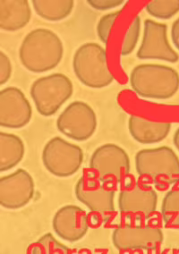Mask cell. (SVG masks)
<instances>
[{
    "mask_svg": "<svg viewBox=\"0 0 179 254\" xmlns=\"http://www.w3.org/2000/svg\"><path fill=\"white\" fill-rule=\"evenodd\" d=\"M145 9L155 18L170 20L179 13V0H154L148 3Z\"/></svg>",
    "mask_w": 179,
    "mask_h": 254,
    "instance_id": "cell-21",
    "label": "cell"
},
{
    "mask_svg": "<svg viewBox=\"0 0 179 254\" xmlns=\"http://www.w3.org/2000/svg\"><path fill=\"white\" fill-rule=\"evenodd\" d=\"M164 240L163 232L151 226H121L112 234L113 245L119 251H153Z\"/></svg>",
    "mask_w": 179,
    "mask_h": 254,
    "instance_id": "cell-13",
    "label": "cell"
},
{
    "mask_svg": "<svg viewBox=\"0 0 179 254\" xmlns=\"http://www.w3.org/2000/svg\"><path fill=\"white\" fill-rule=\"evenodd\" d=\"M89 168L100 181L107 185L119 184L130 173V159L120 146L107 143L94 150Z\"/></svg>",
    "mask_w": 179,
    "mask_h": 254,
    "instance_id": "cell-6",
    "label": "cell"
},
{
    "mask_svg": "<svg viewBox=\"0 0 179 254\" xmlns=\"http://www.w3.org/2000/svg\"><path fill=\"white\" fill-rule=\"evenodd\" d=\"M77 200L85 205L93 213L110 219L115 212V190L97 177L83 175L74 187Z\"/></svg>",
    "mask_w": 179,
    "mask_h": 254,
    "instance_id": "cell-9",
    "label": "cell"
},
{
    "mask_svg": "<svg viewBox=\"0 0 179 254\" xmlns=\"http://www.w3.org/2000/svg\"><path fill=\"white\" fill-rule=\"evenodd\" d=\"M52 227L56 235L62 240L75 243L87 234L89 217L79 206L65 205L56 212Z\"/></svg>",
    "mask_w": 179,
    "mask_h": 254,
    "instance_id": "cell-15",
    "label": "cell"
},
{
    "mask_svg": "<svg viewBox=\"0 0 179 254\" xmlns=\"http://www.w3.org/2000/svg\"><path fill=\"white\" fill-rule=\"evenodd\" d=\"M88 4L94 9L99 11L113 9L118 6L123 5V0H88Z\"/></svg>",
    "mask_w": 179,
    "mask_h": 254,
    "instance_id": "cell-26",
    "label": "cell"
},
{
    "mask_svg": "<svg viewBox=\"0 0 179 254\" xmlns=\"http://www.w3.org/2000/svg\"><path fill=\"white\" fill-rule=\"evenodd\" d=\"M32 18L27 0L0 1V28L6 32H16L25 27Z\"/></svg>",
    "mask_w": 179,
    "mask_h": 254,
    "instance_id": "cell-17",
    "label": "cell"
},
{
    "mask_svg": "<svg viewBox=\"0 0 179 254\" xmlns=\"http://www.w3.org/2000/svg\"><path fill=\"white\" fill-rule=\"evenodd\" d=\"M161 217L167 227L179 228V188L168 191L163 198Z\"/></svg>",
    "mask_w": 179,
    "mask_h": 254,
    "instance_id": "cell-20",
    "label": "cell"
},
{
    "mask_svg": "<svg viewBox=\"0 0 179 254\" xmlns=\"http://www.w3.org/2000/svg\"><path fill=\"white\" fill-rule=\"evenodd\" d=\"M158 194L152 187L135 183L125 186L119 195L121 214L133 218H148L156 211Z\"/></svg>",
    "mask_w": 179,
    "mask_h": 254,
    "instance_id": "cell-11",
    "label": "cell"
},
{
    "mask_svg": "<svg viewBox=\"0 0 179 254\" xmlns=\"http://www.w3.org/2000/svg\"><path fill=\"white\" fill-rule=\"evenodd\" d=\"M73 92V82L65 74L60 73L38 78L30 90L38 113L43 117L55 115L72 97Z\"/></svg>",
    "mask_w": 179,
    "mask_h": 254,
    "instance_id": "cell-5",
    "label": "cell"
},
{
    "mask_svg": "<svg viewBox=\"0 0 179 254\" xmlns=\"http://www.w3.org/2000/svg\"><path fill=\"white\" fill-rule=\"evenodd\" d=\"M32 117V106L23 91L6 87L0 91V126L9 129L26 127Z\"/></svg>",
    "mask_w": 179,
    "mask_h": 254,
    "instance_id": "cell-14",
    "label": "cell"
},
{
    "mask_svg": "<svg viewBox=\"0 0 179 254\" xmlns=\"http://www.w3.org/2000/svg\"><path fill=\"white\" fill-rule=\"evenodd\" d=\"M64 56V45L56 32L37 28L24 37L19 49V59L28 71L41 73L60 64Z\"/></svg>",
    "mask_w": 179,
    "mask_h": 254,
    "instance_id": "cell-1",
    "label": "cell"
},
{
    "mask_svg": "<svg viewBox=\"0 0 179 254\" xmlns=\"http://www.w3.org/2000/svg\"><path fill=\"white\" fill-rule=\"evenodd\" d=\"M129 82L138 96L147 100H169L179 91V73L160 64H142L132 70Z\"/></svg>",
    "mask_w": 179,
    "mask_h": 254,
    "instance_id": "cell-2",
    "label": "cell"
},
{
    "mask_svg": "<svg viewBox=\"0 0 179 254\" xmlns=\"http://www.w3.org/2000/svg\"><path fill=\"white\" fill-rule=\"evenodd\" d=\"M120 14H121V11L119 10V11L105 14L99 20L97 24V34H98V38L102 43L108 44L110 42L112 28L118 18L119 17Z\"/></svg>",
    "mask_w": 179,
    "mask_h": 254,
    "instance_id": "cell-24",
    "label": "cell"
},
{
    "mask_svg": "<svg viewBox=\"0 0 179 254\" xmlns=\"http://www.w3.org/2000/svg\"><path fill=\"white\" fill-rule=\"evenodd\" d=\"M173 141H174V145L179 151V127L176 130L173 136Z\"/></svg>",
    "mask_w": 179,
    "mask_h": 254,
    "instance_id": "cell-28",
    "label": "cell"
},
{
    "mask_svg": "<svg viewBox=\"0 0 179 254\" xmlns=\"http://www.w3.org/2000/svg\"><path fill=\"white\" fill-rule=\"evenodd\" d=\"M73 69L79 81L90 88H105L114 81L107 50L95 42L79 47L74 55Z\"/></svg>",
    "mask_w": 179,
    "mask_h": 254,
    "instance_id": "cell-3",
    "label": "cell"
},
{
    "mask_svg": "<svg viewBox=\"0 0 179 254\" xmlns=\"http://www.w3.org/2000/svg\"><path fill=\"white\" fill-rule=\"evenodd\" d=\"M171 40L174 44L175 48L179 50V17L175 20L171 27Z\"/></svg>",
    "mask_w": 179,
    "mask_h": 254,
    "instance_id": "cell-27",
    "label": "cell"
},
{
    "mask_svg": "<svg viewBox=\"0 0 179 254\" xmlns=\"http://www.w3.org/2000/svg\"><path fill=\"white\" fill-rule=\"evenodd\" d=\"M35 191L31 174L19 168L0 179V204L6 209H22L32 200Z\"/></svg>",
    "mask_w": 179,
    "mask_h": 254,
    "instance_id": "cell-12",
    "label": "cell"
},
{
    "mask_svg": "<svg viewBox=\"0 0 179 254\" xmlns=\"http://www.w3.org/2000/svg\"><path fill=\"white\" fill-rule=\"evenodd\" d=\"M32 7L36 14L50 22H60L72 14L74 2L72 0L62 1H32Z\"/></svg>",
    "mask_w": 179,
    "mask_h": 254,
    "instance_id": "cell-19",
    "label": "cell"
},
{
    "mask_svg": "<svg viewBox=\"0 0 179 254\" xmlns=\"http://www.w3.org/2000/svg\"><path fill=\"white\" fill-rule=\"evenodd\" d=\"M136 56L142 60L156 59L173 64L179 62V55L172 49L168 39V25L146 19L142 42Z\"/></svg>",
    "mask_w": 179,
    "mask_h": 254,
    "instance_id": "cell-10",
    "label": "cell"
},
{
    "mask_svg": "<svg viewBox=\"0 0 179 254\" xmlns=\"http://www.w3.org/2000/svg\"><path fill=\"white\" fill-rule=\"evenodd\" d=\"M97 117L90 105L74 101L63 110L57 120V128L61 133L76 141L89 140L96 131Z\"/></svg>",
    "mask_w": 179,
    "mask_h": 254,
    "instance_id": "cell-8",
    "label": "cell"
},
{
    "mask_svg": "<svg viewBox=\"0 0 179 254\" xmlns=\"http://www.w3.org/2000/svg\"><path fill=\"white\" fill-rule=\"evenodd\" d=\"M141 32V18L135 16L132 23H130L126 32L124 33L122 45L120 47V55L122 57H126L132 54L137 45L138 40Z\"/></svg>",
    "mask_w": 179,
    "mask_h": 254,
    "instance_id": "cell-23",
    "label": "cell"
},
{
    "mask_svg": "<svg viewBox=\"0 0 179 254\" xmlns=\"http://www.w3.org/2000/svg\"><path fill=\"white\" fill-rule=\"evenodd\" d=\"M134 160L138 175L151 179L157 186H172L179 182V158L170 147L141 150Z\"/></svg>",
    "mask_w": 179,
    "mask_h": 254,
    "instance_id": "cell-4",
    "label": "cell"
},
{
    "mask_svg": "<svg viewBox=\"0 0 179 254\" xmlns=\"http://www.w3.org/2000/svg\"><path fill=\"white\" fill-rule=\"evenodd\" d=\"M31 251L32 254H67L69 249L57 240L51 233H47L33 244Z\"/></svg>",
    "mask_w": 179,
    "mask_h": 254,
    "instance_id": "cell-22",
    "label": "cell"
},
{
    "mask_svg": "<svg viewBox=\"0 0 179 254\" xmlns=\"http://www.w3.org/2000/svg\"><path fill=\"white\" fill-rule=\"evenodd\" d=\"M171 127L170 123L154 122L133 115L128 119V130L131 136L142 144H154L165 140Z\"/></svg>",
    "mask_w": 179,
    "mask_h": 254,
    "instance_id": "cell-16",
    "label": "cell"
},
{
    "mask_svg": "<svg viewBox=\"0 0 179 254\" xmlns=\"http://www.w3.org/2000/svg\"><path fill=\"white\" fill-rule=\"evenodd\" d=\"M42 159L49 172L55 177L65 178L78 172L83 162V151L78 145L57 136L44 146Z\"/></svg>",
    "mask_w": 179,
    "mask_h": 254,
    "instance_id": "cell-7",
    "label": "cell"
},
{
    "mask_svg": "<svg viewBox=\"0 0 179 254\" xmlns=\"http://www.w3.org/2000/svg\"><path fill=\"white\" fill-rule=\"evenodd\" d=\"M12 74V63L9 58L1 51L0 52V84L4 85L9 81Z\"/></svg>",
    "mask_w": 179,
    "mask_h": 254,
    "instance_id": "cell-25",
    "label": "cell"
},
{
    "mask_svg": "<svg viewBox=\"0 0 179 254\" xmlns=\"http://www.w3.org/2000/svg\"><path fill=\"white\" fill-rule=\"evenodd\" d=\"M25 147L20 137L0 132V171L5 172L16 167L23 159Z\"/></svg>",
    "mask_w": 179,
    "mask_h": 254,
    "instance_id": "cell-18",
    "label": "cell"
}]
</instances>
